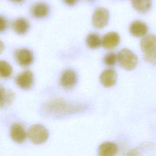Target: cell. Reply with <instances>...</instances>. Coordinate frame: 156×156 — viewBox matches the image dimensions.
Here are the masks:
<instances>
[{
	"label": "cell",
	"mask_w": 156,
	"mask_h": 156,
	"mask_svg": "<svg viewBox=\"0 0 156 156\" xmlns=\"http://www.w3.org/2000/svg\"><path fill=\"white\" fill-rule=\"evenodd\" d=\"M141 48L144 53V60L151 63L155 64L156 61V38L154 34L145 36L141 41Z\"/></svg>",
	"instance_id": "1"
},
{
	"label": "cell",
	"mask_w": 156,
	"mask_h": 156,
	"mask_svg": "<svg viewBox=\"0 0 156 156\" xmlns=\"http://www.w3.org/2000/svg\"><path fill=\"white\" fill-rule=\"evenodd\" d=\"M117 60L119 65L126 70L133 69L138 63L137 56L127 48H124L119 52Z\"/></svg>",
	"instance_id": "2"
},
{
	"label": "cell",
	"mask_w": 156,
	"mask_h": 156,
	"mask_svg": "<svg viewBox=\"0 0 156 156\" xmlns=\"http://www.w3.org/2000/svg\"><path fill=\"white\" fill-rule=\"evenodd\" d=\"M28 136L33 143L40 144L47 140L49 133L47 129L44 126L40 124H35L29 128L28 130Z\"/></svg>",
	"instance_id": "3"
},
{
	"label": "cell",
	"mask_w": 156,
	"mask_h": 156,
	"mask_svg": "<svg viewBox=\"0 0 156 156\" xmlns=\"http://www.w3.org/2000/svg\"><path fill=\"white\" fill-rule=\"evenodd\" d=\"M109 12L104 7H98L92 16V23L98 29L104 27L108 23Z\"/></svg>",
	"instance_id": "4"
},
{
	"label": "cell",
	"mask_w": 156,
	"mask_h": 156,
	"mask_svg": "<svg viewBox=\"0 0 156 156\" xmlns=\"http://www.w3.org/2000/svg\"><path fill=\"white\" fill-rule=\"evenodd\" d=\"M16 84L22 89L27 90L30 88L34 82V75L33 73L29 71L26 70L16 77Z\"/></svg>",
	"instance_id": "5"
},
{
	"label": "cell",
	"mask_w": 156,
	"mask_h": 156,
	"mask_svg": "<svg viewBox=\"0 0 156 156\" xmlns=\"http://www.w3.org/2000/svg\"><path fill=\"white\" fill-rule=\"evenodd\" d=\"M15 59L20 65L26 66L32 63L34 57L31 51L27 49H21L16 51Z\"/></svg>",
	"instance_id": "6"
},
{
	"label": "cell",
	"mask_w": 156,
	"mask_h": 156,
	"mask_svg": "<svg viewBox=\"0 0 156 156\" xmlns=\"http://www.w3.org/2000/svg\"><path fill=\"white\" fill-rule=\"evenodd\" d=\"M10 135L11 138L18 143H23L26 138V133L24 129L18 123H15L11 126Z\"/></svg>",
	"instance_id": "7"
},
{
	"label": "cell",
	"mask_w": 156,
	"mask_h": 156,
	"mask_svg": "<svg viewBox=\"0 0 156 156\" xmlns=\"http://www.w3.org/2000/svg\"><path fill=\"white\" fill-rule=\"evenodd\" d=\"M120 38L116 32H111L106 34L101 40V44L105 49H111L116 48L119 43Z\"/></svg>",
	"instance_id": "8"
},
{
	"label": "cell",
	"mask_w": 156,
	"mask_h": 156,
	"mask_svg": "<svg viewBox=\"0 0 156 156\" xmlns=\"http://www.w3.org/2000/svg\"><path fill=\"white\" fill-rule=\"evenodd\" d=\"M117 80V74L112 69H107L104 70L100 76V81L102 85L106 87L113 86Z\"/></svg>",
	"instance_id": "9"
},
{
	"label": "cell",
	"mask_w": 156,
	"mask_h": 156,
	"mask_svg": "<svg viewBox=\"0 0 156 156\" xmlns=\"http://www.w3.org/2000/svg\"><path fill=\"white\" fill-rule=\"evenodd\" d=\"M148 30V27L146 23L141 21L136 20L131 23L129 27L130 34L136 37L144 36Z\"/></svg>",
	"instance_id": "10"
},
{
	"label": "cell",
	"mask_w": 156,
	"mask_h": 156,
	"mask_svg": "<svg viewBox=\"0 0 156 156\" xmlns=\"http://www.w3.org/2000/svg\"><path fill=\"white\" fill-rule=\"evenodd\" d=\"M77 82L76 73L72 69H66L60 77V83L65 88H71L74 86Z\"/></svg>",
	"instance_id": "11"
},
{
	"label": "cell",
	"mask_w": 156,
	"mask_h": 156,
	"mask_svg": "<svg viewBox=\"0 0 156 156\" xmlns=\"http://www.w3.org/2000/svg\"><path fill=\"white\" fill-rule=\"evenodd\" d=\"M15 99L14 93L7 88L0 87V107L7 108L9 107Z\"/></svg>",
	"instance_id": "12"
},
{
	"label": "cell",
	"mask_w": 156,
	"mask_h": 156,
	"mask_svg": "<svg viewBox=\"0 0 156 156\" xmlns=\"http://www.w3.org/2000/svg\"><path fill=\"white\" fill-rule=\"evenodd\" d=\"M49 12V6L44 2L35 3L31 8L32 15L37 18H42L46 16Z\"/></svg>",
	"instance_id": "13"
},
{
	"label": "cell",
	"mask_w": 156,
	"mask_h": 156,
	"mask_svg": "<svg viewBox=\"0 0 156 156\" xmlns=\"http://www.w3.org/2000/svg\"><path fill=\"white\" fill-rule=\"evenodd\" d=\"M118 146L112 142H105L99 147V154L101 156H113L118 152Z\"/></svg>",
	"instance_id": "14"
},
{
	"label": "cell",
	"mask_w": 156,
	"mask_h": 156,
	"mask_svg": "<svg viewBox=\"0 0 156 156\" xmlns=\"http://www.w3.org/2000/svg\"><path fill=\"white\" fill-rule=\"evenodd\" d=\"M13 29L16 33L20 35L26 34L30 27L29 21L24 18H19L16 19L13 23Z\"/></svg>",
	"instance_id": "15"
},
{
	"label": "cell",
	"mask_w": 156,
	"mask_h": 156,
	"mask_svg": "<svg viewBox=\"0 0 156 156\" xmlns=\"http://www.w3.org/2000/svg\"><path fill=\"white\" fill-rule=\"evenodd\" d=\"M133 7L138 12L145 13L151 7L152 0H131Z\"/></svg>",
	"instance_id": "16"
},
{
	"label": "cell",
	"mask_w": 156,
	"mask_h": 156,
	"mask_svg": "<svg viewBox=\"0 0 156 156\" xmlns=\"http://www.w3.org/2000/svg\"><path fill=\"white\" fill-rule=\"evenodd\" d=\"M86 43L90 48L96 49L101 44V39L98 34H90L87 37Z\"/></svg>",
	"instance_id": "17"
},
{
	"label": "cell",
	"mask_w": 156,
	"mask_h": 156,
	"mask_svg": "<svg viewBox=\"0 0 156 156\" xmlns=\"http://www.w3.org/2000/svg\"><path fill=\"white\" fill-rule=\"evenodd\" d=\"M13 72L12 66L5 60H0V77L7 78Z\"/></svg>",
	"instance_id": "18"
},
{
	"label": "cell",
	"mask_w": 156,
	"mask_h": 156,
	"mask_svg": "<svg viewBox=\"0 0 156 156\" xmlns=\"http://www.w3.org/2000/svg\"><path fill=\"white\" fill-rule=\"evenodd\" d=\"M117 61V55L114 52L107 54L104 57V63L108 66H113Z\"/></svg>",
	"instance_id": "19"
},
{
	"label": "cell",
	"mask_w": 156,
	"mask_h": 156,
	"mask_svg": "<svg viewBox=\"0 0 156 156\" xmlns=\"http://www.w3.org/2000/svg\"><path fill=\"white\" fill-rule=\"evenodd\" d=\"M7 27V21L2 16H0V32H4Z\"/></svg>",
	"instance_id": "20"
},
{
	"label": "cell",
	"mask_w": 156,
	"mask_h": 156,
	"mask_svg": "<svg viewBox=\"0 0 156 156\" xmlns=\"http://www.w3.org/2000/svg\"><path fill=\"white\" fill-rule=\"evenodd\" d=\"M64 2L68 5H74L78 0H63Z\"/></svg>",
	"instance_id": "21"
},
{
	"label": "cell",
	"mask_w": 156,
	"mask_h": 156,
	"mask_svg": "<svg viewBox=\"0 0 156 156\" xmlns=\"http://www.w3.org/2000/svg\"><path fill=\"white\" fill-rule=\"evenodd\" d=\"M4 49V44L3 42L0 40V54L2 52Z\"/></svg>",
	"instance_id": "22"
},
{
	"label": "cell",
	"mask_w": 156,
	"mask_h": 156,
	"mask_svg": "<svg viewBox=\"0 0 156 156\" xmlns=\"http://www.w3.org/2000/svg\"><path fill=\"white\" fill-rule=\"evenodd\" d=\"M13 1V2H21L22 1H23L24 0H12Z\"/></svg>",
	"instance_id": "23"
}]
</instances>
